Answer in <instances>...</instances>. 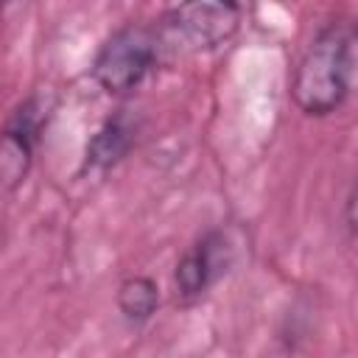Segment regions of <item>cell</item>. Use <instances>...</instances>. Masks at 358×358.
Segmentation results:
<instances>
[{
  "label": "cell",
  "instance_id": "obj_1",
  "mask_svg": "<svg viewBox=\"0 0 358 358\" xmlns=\"http://www.w3.org/2000/svg\"><path fill=\"white\" fill-rule=\"evenodd\" d=\"M355 73V31L347 25H327L308 45L291 84L294 103L313 117L330 115L352 90Z\"/></svg>",
  "mask_w": 358,
  "mask_h": 358
},
{
  "label": "cell",
  "instance_id": "obj_2",
  "mask_svg": "<svg viewBox=\"0 0 358 358\" xmlns=\"http://www.w3.org/2000/svg\"><path fill=\"white\" fill-rule=\"evenodd\" d=\"M241 25L238 0H182L159 28V45L199 53L224 45Z\"/></svg>",
  "mask_w": 358,
  "mask_h": 358
},
{
  "label": "cell",
  "instance_id": "obj_3",
  "mask_svg": "<svg viewBox=\"0 0 358 358\" xmlns=\"http://www.w3.org/2000/svg\"><path fill=\"white\" fill-rule=\"evenodd\" d=\"M157 53H159V36L154 31L143 25H126L117 34H112L98 50L92 64V78L103 92L126 95L154 67Z\"/></svg>",
  "mask_w": 358,
  "mask_h": 358
},
{
  "label": "cell",
  "instance_id": "obj_4",
  "mask_svg": "<svg viewBox=\"0 0 358 358\" xmlns=\"http://www.w3.org/2000/svg\"><path fill=\"white\" fill-rule=\"evenodd\" d=\"M229 266V243L221 232H207L199 238L176 263L173 285L176 296L185 302L199 299Z\"/></svg>",
  "mask_w": 358,
  "mask_h": 358
},
{
  "label": "cell",
  "instance_id": "obj_5",
  "mask_svg": "<svg viewBox=\"0 0 358 358\" xmlns=\"http://www.w3.org/2000/svg\"><path fill=\"white\" fill-rule=\"evenodd\" d=\"M36 131H39V112L36 103L28 101L25 106L17 109V115L11 117V123L3 131V143H0V179L6 190H14L34 159V143H36Z\"/></svg>",
  "mask_w": 358,
  "mask_h": 358
},
{
  "label": "cell",
  "instance_id": "obj_6",
  "mask_svg": "<svg viewBox=\"0 0 358 358\" xmlns=\"http://www.w3.org/2000/svg\"><path fill=\"white\" fill-rule=\"evenodd\" d=\"M131 143H134V129H131V123H129L123 115L109 117V120L98 129V134L90 140L84 168H92V171H106V168H112L115 162H120V159L126 157V151L131 148Z\"/></svg>",
  "mask_w": 358,
  "mask_h": 358
},
{
  "label": "cell",
  "instance_id": "obj_7",
  "mask_svg": "<svg viewBox=\"0 0 358 358\" xmlns=\"http://www.w3.org/2000/svg\"><path fill=\"white\" fill-rule=\"evenodd\" d=\"M159 305V291H157V282L148 280V277H129L120 282L117 288V308L120 313L134 322V324H143L154 316Z\"/></svg>",
  "mask_w": 358,
  "mask_h": 358
},
{
  "label": "cell",
  "instance_id": "obj_8",
  "mask_svg": "<svg viewBox=\"0 0 358 358\" xmlns=\"http://www.w3.org/2000/svg\"><path fill=\"white\" fill-rule=\"evenodd\" d=\"M344 218H347V229H350L352 241L358 243V182L350 190V199H347V207H344Z\"/></svg>",
  "mask_w": 358,
  "mask_h": 358
}]
</instances>
